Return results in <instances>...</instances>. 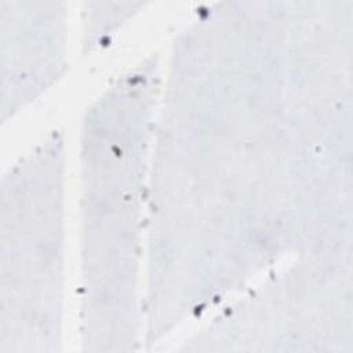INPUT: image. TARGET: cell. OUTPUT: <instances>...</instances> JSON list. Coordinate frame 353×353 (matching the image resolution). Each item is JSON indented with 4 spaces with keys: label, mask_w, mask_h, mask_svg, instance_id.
<instances>
[{
    "label": "cell",
    "mask_w": 353,
    "mask_h": 353,
    "mask_svg": "<svg viewBox=\"0 0 353 353\" xmlns=\"http://www.w3.org/2000/svg\"><path fill=\"white\" fill-rule=\"evenodd\" d=\"M185 352H353V256L292 259L212 312Z\"/></svg>",
    "instance_id": "obj_3"
},
{
    "label": "cell",
    "mask_w": 353,
    "mask_h": 353,
    "mask_svg": "<svg viewBox=\"0 0 353 353\" xmlns=\"http://www.w3.org/2000/svg\"><path fill=\"white\" fill-rule=\"evenodd\" d=\"M146 6L145 1H84L80 10L81 54L90 55L110 44L116 32Z\"/></svg>",
    "instance_id": "obj_5"
},
{
    "label": "cell",
    "mask_w": 353,
    "mask_h": 353,
    "mask_svg": "<svg viewBox=\"0 0 353 353\" xmlns=\"http://www.w3.org/2000/svg\"><path fill=\"white\" fill-rule=\"evenodd\" d=\"M70 10L63 1L0 0V120L15 117L63 76Z\"/></svg>",
    "instance_id": "obj_4"
},
{
    "label": "cell",
    "mask_w": 353,
    "mask_h": 353,
    "mask_svg": "<svg viewBox=\"0 0 353 353\" xmlns=\"http://www.w3.org/2000/svg\"><path fill=\"white\" fill-rule=\"evenodd\" d=\"M159 54L110 81L80 127V302L84 352L143 346L149 181Z\"/></svg>",
    "instance_id": "obj_1"
},
{
    "label": "cell",
    "mask_w": 353,
    "mask_h": 353,
    "mask_svg": "<svg viewBox=\"0 0 353 353\" xmlns=\"http://www.w3.org/2000/svg\"><path fill=\"white\" fill-rule=\"evenodd\" d=\"M0 353L62 349L65 141L52 130L1 176Z\"/></svg>",
    "instance_id": "obj_2"
}]
</instances>
